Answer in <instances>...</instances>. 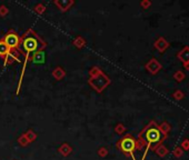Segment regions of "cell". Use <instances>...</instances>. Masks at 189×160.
Returning a JSON list of instances; mask_svg holds the SVG:
<instances>
[{
	"label": "cell",
	"mask_w": 189,
	"mask_h": 160,
	"mask_svg": "<svg viewBox=\"0 0 189 160\" xmlns=\"http://www.w3.org/2000/svg\"><path fill=\"white\" fill-rule=\"evenodd\" d=\"M11 50L8 48V46L3 42V40H0V57H7L10 53Z\"/></svg>",
	"instance_id": "obj_7"
},
{
	"label": "cell",
	"mask_w": 189,
	"mask_h": 160,
	"mask_svg": "<svg viewBox=\"0 0 189 160\" xmlns=\"http://www.w3.org/2000/svg\"><path fill=\"white\" fill-rule=\"evenodd\" d=\"M174 78H175L178 82H179V81H181V80L185 79V74H183V71H177L175 75H174Z\"/></svg>",
	"instance_id": "obj_12"
},
{
	"label": "cell",
	"mask_w": 189,
	"mask_h": 160,
	"mask_svg": "<svg viewBox=\"0 0 189 160\" xmlns=\"http://www.w3.org/2000/svg\"><path fill=\"white\" fill-rule=\"evenodd\" d=\"M183 154V149H180V148H177V149L175 150V152H174V155H175L176 157H180Z\"/></svg>",
	"instance_id": "obj_14"
},
{
	"label": "cell",
	"mask_w": 189,
	"mask_h": 160,
	"mask_svg": "<svg viewBox=\"0 0 189 160\" xmlns=\"http://www.w3.org/2000/svg\"><path fill=\"white\" fill-rule=\"evenodd\" d=\"M174 97H175L176 99H178V100H179V99H181V98H183V95L181 94L180 91H178V92H175V95H174Z\"/></svg>",
	"instance_id": "obj_15"
},
{
	"label": "cell",
	"mask_w": 189,
	"mask_h": 160,
	"mask_svg": "<svg viewBox=\"0 0 189 160\" xmlns=\"http://www.w3.org/2000/svg\"><path fill=\"white\" fill-rule=\"evenodd\" d=\"M118 147L124 154L130 155L132 160H136V157L133 155V151L137 148V141L131 136H126L118 142Z\"/></svg>",
	"instance_id": "obj_3"
},
{
	"label": "cell",
	"mask_w": 189,
	"mask_h": 160,
	"mask_svg": "<svg viewBox=\"0 0 189 160\" xmlns=\"http://www.w3.org/2000/svg\"><path fill=\"white\" fill-rule=\"evenodd\" d=\"M147 68L150 70V72H151V74H156V72H158L159 70H160L161 66H160V64H159L158 61L155 60V59H153V60L149 62V65H147Z\"/></svg>",
	"instance_id": "obj_6"
},
{
	"label": "cell",
	"mask_w": 189,
	"mask_h": 160,
	"mask_svg": "<svg viewBox=\"0 0 189 160\" xmlns=\"http://www.w3.org/2000/svg\"><path fill=\"white\" fill-rule=\"evenodd\" d=\"M178 58L183 61V64H189V48L185 47L180 53H178Z\"/></svg>",
	"instance_id": "obj_5"
},
{
	"label": "cell",
	"mask_w": 189,
	"mask_h": 160,
	"mask_svg": "<svg viewBox=\"0 0 189 160\" xmlns=\"http://www.w3.org/2000/svg\"><path fill=\"white\" fill-rule=\"evenodd\" d=\"M159 129L161 130V133H165V135H167V133L170 130V126L167 122H164V124H161L160 126H159Z\"/></svg>",
	"instance_id": "obj_11"
},
{
	"label": "cell",
	"mask_w": 189,
	"mask_h": 160,
	"mask_svg": "<svg viewBox=\"0 0 189 160\" xmlns=\"http://www.w3.org/2000/svg\"><path fill=\"white\" fill-rule=\"evenodd\" d=\"M165 133H161V130L159 129V127L155 124L153 121H151L147 127L142 130V133H140V137L139 138L144 141L145 146H146V149H145L144 156H142L141 160H145L146 156H147V152L150 148L156 149L159 145L164 141V139L166 138Z\"/></svg>",
	"instance_id": "obj_1"
},
{
	"label": "cell",
	"mask_w": 189,
	"mask_h": 160,
	"mask_svg": "<svg viewBox=\"0 0 189 160\" xmlns=\"http://www.w3.org/2000/svg\"><path fill=\"white\" fill-rule=\"evenodd\" d=\"M156 48H158L160 51H164L165 49L168 48V42H167L165 39L160 38L158 41H156Z\"/></svg>",
	"instance_id": "obj_9"
},
{
	"label": "cell",
	"mask_w": 189,
	"mask_h": 160,
	"mask_svg": "<svg viewBox=\"0 0 189 160\" xmlns=\"http://www.w3.org/2000/svg\"><path fill=\"white\" fill-rule=\"evenodd\" d=\"M32 61L35 64H44V53L42 51H38L35 53V56L32 57Z\"/></svg>",
	"instance_id": "obj_8"
},
{
	"label": "cell",
	"mask_w": 189,
	"mask_h": 160,
	"mask_svg": "<svg viewBox=\"0 0 189 160\" xmlns=\"http://www.w3.org/2000/svg\"><path fill=\"white\" fill-rule=\"evenodd\" d=\"M2 40H3V42L8 46V48L10 50L18 49L20 46V41H21V39L19 38V36L15 32H8Z\"/></svg>",
	"instance_id": "obj_4"
},
{
	"label": "cell",
	"mask_w": 189,
	"mask_h": 160,
	"mask_svg": "<svg viewBox=\"0 0 189 160\" xmlns=\"http://www.w3.org/2000/svg\"><path fill=\"white\" fill-rule=\"evenodd\" d=\"M185 65H186V68H187V69H189V64H185Z\"/></svg>",
	"instance_id": "obj_16"
},
{
	"label": "cell",
	"mask_w": 189,
	"mask_h": 160,
	"mask_svg": "<svg viewBox=\"0 0 189 160\" xmlns=\"http://www.w3.org/2000/svg\"><path fill=\"white\" fill-rule=\"evenodd\" d=\"M20 44H21L22 50L25 51L26 57H29L30 53H36L38 51H41L46 47L44 42L37 36L36 33H33L32 30H29L26 33L25 37L21 39Z\"/></svg>",
	"instance_id": "obj_2"
},
{
	"label": "cell",
	"mask_w": 189,
	"mask_h": 160,
	"mask_svg": "<svg viewBox=\"0 0 189 160\" xmlns=\"http://www.w3.org/2000/svg\"><path fill=\"white\" fill-rule=\"evenodd\" d=\"M156 152H157L160 157H164V156H166L167 154H168V150H167L166 147H164L162 145H159V146L156 148Z\"/></svg>",
	"instance_id": "obj_10"
},
{
	"label": "cell",
	"mask_w": 189,
	"mask_h": 160,
	"mask_svg": "<svg viewBox=\"0 0 189 160\" xmlns=\"http://www.w3.org/2000/svg\"><path fill=\"white\" fill-rule=\"evenodd\" d=\"M181 147H183V150L189 149V140H188V139H185V140L183 141V144H181Z\"/></svg>",
	"instance_id": "obj_13"
}]
</instances>
